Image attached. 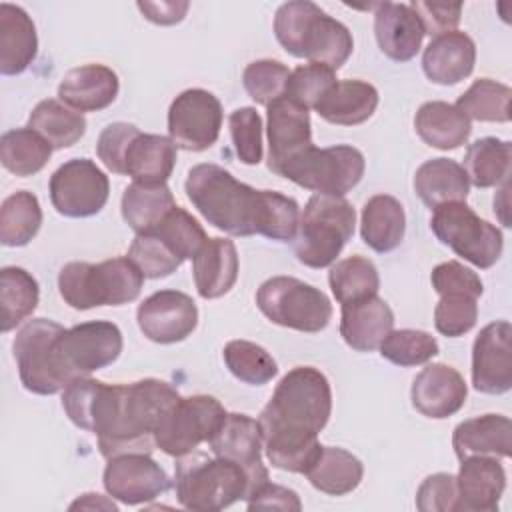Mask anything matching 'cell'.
Here are the masks:
<instances>
[{
  "label": "cell",
  "instance_id": "1",
  "mask_svg": "<svg viewBox=\"0 0 512 512\" xmlns=\"http://www.w3.org/2000/svg\"><path fill=\"white\" fill-rule=\"evenodd\" d=\"M332 412L328 378L314 366L292 368L274 388L260 412L262 448L268 462L286 472L304 474L318 456V434Z\"/></svg>",
  "mask_w": 512,
  "mask_h": 512
},
{
  "label": "cell",
  "instance_id": "2",
  "mask_svg": "<svg viewBox=\"0 0 512 512\" xmlns=\"http://www.w3.org/2000/svg\"><path fill=\"white\" fill-rule=\"evenodd\" d=\"M184 190L208 224L230 236L260 234L276 242H290L296 236L300 210L294 198L256 190L218 164L190 168Z\"/></svg>",
  "mask_w": 512,
  "mask_h": 512
},
{
  "label": "cell",
  "instance_id": "3",
  "mask_svg": "<svg viewBox=\"0 0 512 512\" xmlns=\"http://www.w3.org/2000/svg\"><path fill=\"white\" fill-rule=\"evenodd\" d=\"M178 398V390L158 378L116 384L110 420L96 436L100 454L106 460L132 452L150 454L156 446L158 426Z\"/></svg>",
  "mask_w": 512,
  "mask_h": 512
},
{
  "label": "cell",
  "instance_id": "4",
  "mask_svg": "<svg viewBox=\"0 0 512 512\" xmlns=\"http://www.w3.org/2000/svg\"><path fill=\"white\" fill-rule=\"evenodd\" d=\"M274 34L288 54L328 66L334 72L346 64L354 50L350 30L308 0L282 4L274 14Z\"/></svg>",
  "mask_w": 512,
  "mask_h": 512
},
{
  "label": "cell",
  "instance_id": "5",
  "mask_svg": "<svg viewBox=\"0 0 512 512\" xmlns=\"http://www.w3.org/2000/svg\"><path fill=\"white\" fill-rule=\"evenodd\" d=\"M174 490L182 508L210 512L246 500L252 480L240 464L194 450L178 458Z\"/></svg>",
  "mask_w": 512,
  "mask_h": 512
},
{
  "label": "cell",
  "instance_id": "6",
  "mask_svg": "<svg viewBox=\"0 0 512 512\" xmlns=\"http://www.w3.org/2000/svg\"><path fill=\"white\" fill-rule=\"evenodd\" d=\"M144 276L128 256L98 264L68 262L58 274V292L74 310L122 306L138 298Z\"/></svg>",
  "mask_w": 512,
  "mask_h": 512
},
{
  "label": "cell",
  "instance_id": "7",
  "mask_svg": "<svg viewBox=\"0 0 512 512\" xmlns=\"http://www.w3.org/2000/svg\"><path fill=\"white\" fill-rule=\"evenodd\" d=\"M356 212L342 196L314 194L300 214L294 236L298 262L308 268L330 266L354 234Z\"/></svg>",
  "mask_w": 512,
  "mask_h": 512
},
{
  "label": "cell",
  "instance_id": "8",
  "mask_svg": "<svg viewBox=\"0 0 512 512\" xmlns=\"http://www.w3.org/2000/svg\"><path fill=\"white\" fill-rule=\"evenodd\" d=\"M256 306L274 324L298 332H320L332 318L328 296L294 276H274L260 284Z\"/></svg>",
  "mask_w": 512,
  "mask_h": 512
},
{
  "label": "cell",
  "instance_id": "9",
  "mask_svg": "<svg viewBox=\"0 0 512 512\" xmlns=\"http://www.w3.org/2000/svg\"><path fill=\"white\" fill-rule=\"evenodd\" d=\"M366 160L362 152L348 144L328 148H308L288 160L278 176L326 196L348 194L364 176Z\"/></svg>",
  "mask_w": 512,
  "mask_h": 512
},
{
  "label": "cell",
  "instance_id": "10",
  "mask_svg": "<svg viewBox=\"0 0 512 512\" xmlns=\"http://www.w3.org/2000/svg\"><path fill=\"white\" fill-rule=\"evenodd\" d=\"M430 228L456 256L482 270L494 266L502 256V232L488 220H482L466 202H448L434 208Z\"/></svg>",
  "mask_w": 512,
  "mask_h": 512
},
{
  "label": "cell",
  "instance_id": "11",
  "mask_svg": "<svg viewBox=\"0 0 512 512\" xmlns=\"http://www.w3.org/2000/svg\"><path fill=\"white\" fill-rule=\"evenodd\" d=\"M122 352V332L114 322L90 320L64 328L54 344L58 372L68 386L112 364Z\"/></svg>",
  "mask_w": 512,
  "mask_h": 512
},
{
  "label": "cell",
  "instance_id": "12",
  "mask_svg": "<svg viewBox=\"0 0 512 512\" xmlns=\"http://www.w3.org/2000/svg\"><path fill=\"white\" fill-rule=\"evenodd\" d=\"M62 330L64 326L50 318H32L16 332L12 352L20 382L28 392L50 396L66 388L54 356V344Z\"/></svg>",
  "mask_w": 512,
  "mask_h": 512
},
{
  "label": "cell",
  "instance_id": "13",
  "mask_svg": "<svg viewBox=\"0 0 512 512\" xmlns=\"http://www.w3.org/2000/svg\"><path fill=\"white\" fill-rule=\"evenodd\" d=\"M224 418L226 410L214 396H180L158 426L156 448L174 458L186 456L208 442Z\"/></svg>",
  "mask_w": 512,
  "mask_h": 512
},
{
  "label": "cell",
  "instance_id": "14",
  "mask_svg": "<svg viewBox=\"0 0 512 512\" xmlns=\"http://www.w3.org/2000/svg\"><path fill=\"white\" fill-rule=\"evenodd\" d=\"M50 200L66 218L98 214L110 194L108 176L88 158H72L50 176Z\"/></svg>",
  "mask_w": 512,
  "mask_h": 512
},
{
  "label": "cell",
  "instance_id": "15",
  "mask_svg": "<svg viewBox=\"0 0 512 512\" xmlns=\"http://www.w3.org/2000/svg\"><path fill=\"white\" fill-rule=\"evenodd\" d=\"M220 100L202 88L180 92L168 108V138L176 148L204 152L216 144L222 128Z\"/></svg>",
  "mask_w": 512,
  "mask_h": 512
},
{
  "label": "cell",
  "instance_id": "16",
  "mask_svg": "<svg viewBox=\"0 0 512 512\" xmlns=\"http://www.w3.org/2000/svg\"><path fill=\"white\" fill-rule=\"evenodd\" d=\"M102 482L110 498L128 506L156 500L172 486L166 470L150 454L138 452L108 458Z\"/></svg>",
  "mask_w": 512,
  "mask_h": 512
},
{
  "label": "cell",
  "instance_id": "17",
  "mask_svg": "<svg viewBox=\"0 0 512 512\" xmlns=\"http://www.w3.org/2000/svg\"><path fill=\"white\" fill-rule=\"evenodd\" d=\"M140 332L156 344L186 340L198 324L194 300L180 290H158L136 310Z\"/></svg>",
  "mask_w": 512,
  "mask_h": 512
},
{
  "label": "cell",
  "instance_id": "18",
  "mask_svg": "<svg viewBox=\"0 0 512 512\" xmlns=\"http://www.w3.org/2000/svg\"><path fill=\"white\" fill-rule=\"evenodd\" d=\"M472 386L484 394H504L512 388V326L490 322L472 346Z\"/></svg>",
  "mask_w": 512,
  "mask_h": 512
},
{
  "label": "cell",
  "instance_id": "19",
  "mask_svg": "<svg viewBox=\"0 0 512 512\" xmlns=\"http://www.w3.org/2000/svg\"><path fill=\"white\" fill-rule=\"evenodd\" d=\"M208 446L214 456L240 464L252 480V490L268 480V470L262 464V432L258 420L238 412L226 414L208 440Z\"/></svg>",
  "mask_w": 512,
  "mask_h": 512
},
{
  "label": "cell",
  "instance_id": "20",
  "mask_svg": "<svg viewBox=\"0 0 512 512\" xmlns=\"http://www.w3.org/2000/svg\"><path fill=\"white\" fill-rule=\"evenodd\" d=\"M268 108V168L278 174L280 168L312 148V124L304 106L288 96L274 100Z\"/></svg>",
  "mask_w": 512,
  "mask_h": 512
},
{
  "label": "cell",
  "instance_id": "21",
  "mask_svg": "<svg viewBox=\"0 0 512 512\" xmlns=\"http://www.w3.org/2000/svg\"><path fill=\"white\" fill-rule=\"evenodd\" d=\"M468 396V386L460 372L448 364H428L410 388L412 406L428 418L442 420L456 414Z\"/></svg>",
  "mask_w": 512,
  "mask_h": 512
},
{
  "label": "cell",
  "instance_id": "22",
  "mask_svg": "<svg viewBox=\"0 0 512 512\" xmlns=\"http://www.w3.org/2000/svg\"><path fill=\"white\" fill-rule=\"evenodd\" d=\"M506 488V472L498 458L468 456L456 476L458 512H496Z\"/></svg>",
  "mask_w": 512,
  "mask_h": 512
},
{
  "label": "cell",
  "instance_id": "23",
  "mask_svg": "<svg viewBox=\"0 0 512 512\" xmlns=\"http://www.w3.org/2000/svg\"><path fill=\"white\" fill-rule=\"evenodd\" d=\"M378 48L394 62L412 60L424 40V28L408 4L380 2L374 12Z\"/></svg>",
  "mask_w": 512,
  "mask_h": 512
},
{
  "label": "cell",
  "instance_id": "24",
  "mask_svg": "<svg viewBox=\"0 0 512 512\" xmlns=\"http://www.w3.org/2000/svg\"><path fill=\"white\" fill-rule=\"evenodd\" d=\"M120 90L118 76L104 64H84L64 74L58 98L76 112H98L108 108Z\"/></svg>",
  "mask_w": 512,
  "mask_h": 512
},
{
  "label": "cell",
  "instance_id": "25",
  "mask_svg": "<svg viewBox=\"0 0 512 512\" xmlns=\"http://www.w3.org/2000/svg\"><path fill=\"white\" fill-rule=\"evenodd\" d=\"M476 64V44L460 30L432 38L422 54V70L428 80L452 86L468 78Z\"/></svg>",
  "mask_w": 512,
  "mask_h": 512
},
{
  "label": "cell",
  "instance_id": "26",
  "mask_svg": "<svg viewBox=\"0 0 512 512\" xmlns=\"http://www.w3.org/2000/svg\"><path fill=\"white\" fill-rule=\"evenodd\" d=\"M176 166V146L160 134H144L136 130L122 154L120 174L134 182L162 184L170 178Z\"/></svg>",
  "mask_w": 512,
  "mask_h": 512
},
{
  "label": "cell",
  "instance_id": "27",
  "mask_svg": "<svg viewBox=\"0 0 512 512\" xmlns=\"http://www.w3.org/2000/svg\"><path fill=\"white\" fill-rule=\"evenodd\" d=\"M390 330H394V312L378 294L342 304L340 334L352 350H376Z\"/></svg>",
  "mask_w": 512,
  "mask_h": 512
},
{
  "label": "cell",
  "instance_id": "28",
  "mask_svg": "<svg viewBox=\"0 0 512 512\" xmlns=\"http://www.w3.org/2000/svg\"><path fill=\"white\" fill-rule=\"evenodd\" d=\"M192 276L204 300L228 294L238 278V252L234 242L228 238H206L192 258Z\"/></svg>",
  "mask_w": 512,
  "mask_h": 512
},
{
  "label": "cell",
  "instance_id": "29",
  "mask_svg": "<svg viewBox=\"0 0 512 512\" xmlns=\"http://www.w3.org/2000/svg\"><path fill=\"white\" fill-rule=\"evenodd\" d=\"M452 448L458 460L468 456L510 458L512 422L502 414H484L464 420L454 428Z\"/></svg>",
  "mask_w": 512,
  "mask_h": 512
},
{
  "label": "cell",
  "instance_id": "30",
  "mask_svg": "<svg viewBox=\"0 0 512 512\" xmlns=\"http://www.w3.org/2000/svg\"><path fill=\"white\" fill-rule=\"evenodd\" d=\"M38 36L28 12L20 6L0 4V72L22 74L36 58Z\"/></svg>",
  "mask_w": 512,
  "mask_h": 512
},
{
  "label": "cell",
  "instance_id": "31",
  "mask_svg": "<svg viewBox=\"0 0 512 512\" xmlns=\"http://www.w3.org/2000/svg\"><path fill=\"white\" fill-rule=\"evenodd\" d=\"M114 390L116 384H106L90 376L76 378L62 390V408L74 426L98 434L112 410Z\"/></svg>",
  "mask_w": 512,
  "mask_h": 512
},
{
  "label": "cell",
  "instance_id": "32",
  "mask_svg": "<svg viewBox=\"0 0 512 512\" xmlns=\"http://www.w3.org/2000/svg\"><path fill=\"white\" fill-rule=\"evenodd\" d=\"M378 106V90L364 80H336L318 100L314 110L320 118L336 126H356L366 122Z\"/></svg>",
  "mask_w": 512,
  "mask_h": 512
},
{
  "label": "cell",
  "instance_id": "33",
  "mask_svg": "<svg viewBox=\"0 0 512 512\" xmlns=\"http://www.w3.org/2000/svg\"><path fill=\"white\" fill-rule=\"evenodd\" d=\"M468 190L464 168L450 158L426 160L414 174V192L432 210L448 202H466Z\"/></svg>",
  "mask_w": 512,
  "mask_h": 512
},
{
  "label": "cell",
  "instance_id": "34",
  "mask_svg": "<svg viewBox=\"0 0 512 512\" xmlns=\"http://www.w3.org/2000/svg\"><path fill=\"white\" fill-rule=\"evenodd\" d=\"M404 232L406 214L400 200L390 194H376L364 204L360 234L374 252H392L404 240Z\"/></svg>",
  "mask_w": 512,
  "mask_h": 512
},
{
  "label": "cell",
  "instance_id": "35",
  "mask_svg": "<svg viewBox=\"0 0 512 512\" xmlns=\"http://www.w3.org/2000/svg\"><path fill=\"white\" fill-rule=\"evenodd\" d=\"M414 128L422 142L438 150L460 148L470 132V120L454 106L442 100L424 102L414 118Z\"/></svg>",
  "mask_w": 512,
  "mask_h": 512
},
{
  "label": "cell",
  "instance_id": "36",
  "mask_svg": "<svg viewBox=\"0 0 512 512\" xmlns=\"http://www.w3.org/2000/svg\"><path fill=\"white\" fill-rule=\"evenodd\" d=\"M304 474L316 490L330 496H344L358 488L364 476V466L344 448L322 446Z\"/></svg>",
  "mask_w": 512,
  "mask_h": 512
},
{
  "label": "cell",
  "instance_id": "37",
  "mask_svg": "<svg viewBox=\"0 0 512 512\" xmlns=\"http://www.w3.org/2000/svg\"><path fill=\"white\" fill-rule=\"evenodd\" d=\"M174 206H176L174 196L166 186V182L162 184L132 182L130 186H126L120 202L124 222L136 234L154 230Z\"/></svg>",
  "mask_w": 512,
  "mask_h": 512
},
{
  "label": "cell",
  "instance_id": "38",
  "mask_svg": "<svg viewBox=\"0 0 512 512\" xmlns=\"http://www.w3.org/2000/svg\"><path fill=\"white\" fill-rule=\"evenodd\" d=\"M464 172L476 188H490L508 182L512 168V144L496 136L478 138L464 154Z\"/></svg>",
  "mask_w": 512,
  "mask_h": 512
},
{
  "label": "cell",
  "instance_id": "39",
  "mask_svg": "<svg viewBox=\"0 0 512 512\" xmlns=\"http://www.w3.org/2000/svg\"><path fill=\"white\" fill-rule=\"evenodd\" d=\"M28 128L38 132L54 150L74 146L86 132V118L54 98L34 106L28 118Z\"/></svg>",
  "mask_w": 512,
  "mask_h": 512
},
{
  "label": "cell",
  "instance_id": "40",
  "mask_svg": "<svg viewBox=\"0 0 512 512\" xmlns=\"http://www.w3.org/2000/svg\"><path fill=\"white\" fill-rule=\"evenodd\" d=\"M40 288L36 278L18 266H4L0 270V330L10 332L26 320L38 306Z\"/></svg>",
  "mask_w": 512,
  "mask_h": 512
},
{
  "label": "cell",
  "instance_id": "41",
  "mask_svg": "<svg viewBox=\"0 0 512 512\" xmlns=\"http://www.w3.org/2000/svg\"><path fill=\"white\" fill-rule=\"evenodd\" d=\"M52 146L32 128H14L0 138L2 166L16 176L40 172L52 156Z\"/></svg>",
  "mask_w": 512,
  "mask_h": 512
},
{
  "label": "cell",
  "instance_id": "42",
  "mask_svg": "<svg viewBox=\"0 0 512 512\" xmlns=\"http://www.w3.org/2000/svg\"><path fill=\"white\" fill-rule=\"evenodd\" d=\"M42 226V208L28 190L10 194L0 206V242L10 248L26 246Z\"/></svg>",
  "mask_w": 512,
  "mask_h": 512
},
{
  "label": "cell",
  "instance_id": "43",
  "mask_svg": "<svg viewBox=\"0 0 512 512\" xmlns=\"http://www.w3.org/2000/svg\"><path fill=\"white\" fill-rule=\"evenodd\" d=\"M328 284L334 298L340 304H348L378 294L380 276L372 260L364 256H348L330 268Z\"/></svg>",
  "mask_w": 512,
  "mask_h": 512
},
{
  "label": "cell",
  "instance_id": "44",
  "mask_svg": "<svg viewBox=\"0 0 512 512\" xmlns=\"http://www.w3.org/2000/svg\"><path fill=\"white\" fill-rule=\"evenodd\" d=\"M512 90L490 78L474 80V84L454 104L468 120L508 122Z\"/></svg>",
  "mask_w": 512,
  "mask_h": 512
},
{
  "label": "cell",
  "instance_id": "45",
  "mask_svg": "<svg viewBox=\"0 0 512 512\" xmlns=\"http://www.w3.org/2000/svg\"><path fill=\"white\" fill-rule=\"evenodd\" d=\"M222 356L232 376L250 386H262L278 374L276 360L262 346L248 340H230Z\"/></svg>",
  "mask_w": 512,
  "mask_h": 512
},
{
  "label": "cell",
  "instance_id": "46",
  "mask_svg": "<svg viewBox=\"0 0 512 512\" xmlns=\"http://www.w3.org/2000/svg\"><path fill=\"white\" fill-rule=\"evenodd\" d=\"M378 348L382 358L404 368L426 364L438 354L436 338L424 330L414 328L390 330Z\"/></svg>",
  "mask_w": 512,
  "mask_h": 512
},
{
  "label": "cell",
  "instance_id": "47",
  "mask_svg": "<svg viewBox=\"0 0 512 512\" xmlns=\"http://www.w3.org/2000/svg\"><path fill=\"white\" fill-rule=\"evenodd\" d=\"M152 232H156L182 262L194 258L206 242V232L200 222L180 206H174Z\"/></svg>",
  "mask_w": 512,
  "mask_h": 512
},
{
  "label": "cell",
  "instance_id": "48",
  "mask_svg": "<svg viewBox=\"0 0 512 512\" xmlns=\"http://www.w3.org/2000/svg\"><path fill=\"white\" fill-rule=\"evenodd\" d=\"M128 258L136 264L144 278H166L176 272L182 260L166 246V242L156 232L136 234L128 248Z\"/></svg>",
  "mask_w": 512,
  "mask_h": 512
},
{
  "label": "cell",
  "instance_id": "49",
  "mask_svg": "<svg viewBox=\"0 0 512 512\" xmlns=\"http://www.w3.org/2000/svg\"><path fill=\"white\" fill-rule=\"evenodd\" d=\"M288 78L290 70L282 62L264 58L250 62L244 68L242 84L256 104L268 106L286 94Z\"/></svg>",
  "mask_w": 512,
  "mask_h": 512
},
{
  "label": "cell",
  "instance_id": "50",
  "mask_svg": "<svg viewBox=\"0 0 512 512\" xmlns=\"http://www.w3.org/2000/svg\"><path fill=\"white\" fill-rule=\"evenodd\" d=\"M334 82H336V74L328 66L312 64V62L302 64L290 72L284 96H288L296 104L310 110L334 86Z\"/></svg>",
  "mask_w": 512,
  "mask_h": 512
},
{
  "label": "cell",
  "instance_id": "51",
  "mask_svg": "<svg viewBox=\"0 0 512 512\" xmlns=\"http://www.w3.org/2000/svg\"><path fill=\"white\" fill-rule=\"evenodd\" d=\"M478 298L468 294H444L434 308V326L442 336L456 338L470 332L478 320Z\"/></svg>",
  "mask_w": 512,
  "mask_h": 512
},
{
  "label": "cell",
  "instance_id": "52",
  "mask_svg": "<svg viewBox=\"0 0 512 512\" xmlns=\"http://www.w3.org/2000/svg\"><path fill=\"white\" fill-rule=\"evenodd\" d=\"M230 136L240 162L254 166L262 160V118L252 106L236 108L230 118Z\"/></svg>",
  "mask_w": 512,
  "mask_h": 512
},
{
  "label": "cell",
  "instance_id": "53",
  "mask_svg": "<svg viewBox=\"0 0 512 512\" xmlns=\"http://www.w3.org/2000/svg\"><path fill=\"white\" fill-rule=\"evenodd\" d=\"M432 288L438 296L444 294H468L480 298L484 292L480 276L456 260L438 264L430 274Z\"/></svg>",
  "mask_w": 512,
  "mask_h": 512
},
{
  "label": "cell",
  "instance_id": "54",
  "mask_svg": "<svg viewBox=\"0 0 512 512\" xmlns=\"http://www.w3.org/2000/svg\"><path fill=\"white\" fill-rule=\"evenodd\" d=\"M416 508L420 512H458L456 476L446 472L428 476L416 492Z\"/></svg>",
  "mask_w": 512,
  "mask_h": 512
},
{
  "label": "cell",
  "instance_id": "55",
  "mask_svg": "<svg viewBox=\"0 0 512 512\" xmlns=\"http://www.w3.org/2000/svg\"><path fill=\"white\" fill-rule=\"evenodd\" d=\"M408 6L416 12V16L424 28V34H430L434 38L456 30V26L460 22V14H462V4H450V2L414 0Z\"/></svg>",
  "mask_w": 512,
  "mask_h": 512
},
{
  "label": "cell",
  "instance_id": "56",
  "mask_svg": "<svg viewBox=\"0 0 512 512\" xmlns=\"http://www.w3.org/2000/svg\"><path fill=\"white\" fill-rule=\"evenodd\" d=\"M138 128L134 124H128V122H114V124H108L100 136H98V142H96V154L98 158L102 160V164L114 172V174H120V160H122V154H124V148L130 140V136L136 132Z\"/></svg>",
  "mask_w": 512,
  "mask_h": 512
},
{
  "label": "cell",
  "instance_id": "57",
  "mask_svg": "<svg viewBox=\"0 0 512 512\" xmlns=\"http://www.w3.org/2000/svg\"><path fill=\"white\" fill-rule=\"evenodd\" d=\"M248 510H300V498L294 490L272 484L270 478L256 486L246 498Z\"/></svg>",
  "mask_w": 512,
  "mask_h": 512
},
{
  "label": "cell",
  "instance_id": "58",
  "mask_svg": "<svg viewBox=\"0 0 512 512\" xmlns=\"http://www.w3.org/2000/svg\"><path fill=\"white\" fill-rule=\"evenodd\" d=\"M188 8V2H138V10L144 14V18L160 26L182 22Z\"/></svg>",
  "mask_w": 512,
  "mask_h": 512
},
{
  "label": "cell",
  "instance_id": "59",
  "mask_svg": "<svg viewBox=\"0 0 512 512\" xmlns=\"http://www.w3.org/2000/svg\"><path fill=\"white\" fill-rule=\"evenodd\" d=\"M76 508H104V510H118V506L112 500H104V496L100 494H84L82 498H78L76 502L70 504V510Z\"/></svg>",
  "mask_w": 512,
  "mask_h": 512
}]
</instances>
